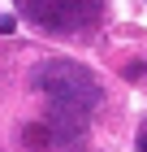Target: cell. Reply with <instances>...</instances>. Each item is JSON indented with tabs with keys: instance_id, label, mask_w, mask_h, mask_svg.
<instances>
[{
	"instance_id": "cell-1",
	"label": "cell",
	"mask_w": 147,
	"mask_h": 152,
	"mask_svg": "<svg viewBox=\"0 0 147 152\" xmlns=\"http://www.w3.org/2000/svg\"><path fill=\"white\" fill-rule=\"evenodd\" d=\"M30 83L52 100L56 113H74V117H87L91 109H100V100H104L100 78H95L87 65L65 61V57H52V61H43V65H35Z\"/></svg>"
},
{
	"instance_id": "cell-2",
	"label": "cell",
	"mask_w": 147,
	"mask_h": 152,
	"mask_svg": "<svg viewBox=\"0 0 147 152\" xmlns=\"http://www.w3.org/2000/svg\"><path fill=\"white\" fill-rule=\"evenodd\" d=\"M100 4L104 0H22L26 18L48 35H74V31L95 26Z\"/></svg>"
},
{
	"instance_id": "cell-3",
	"label": "cell",
	"mask_w": 147,
	"mask_h": 152,
	"mask_svg": "<svg viewBox=\"0 0 147 152\" xmlns=\"http://www.w3.org/2000/svg\"><path fill=\"white\" fill-rule=\"evenodd\" d=\"M22 139L30 152H74L82 143V117L52 113V117H39V122H26Z\"/></svg>"
},
{
	"instance_id": "cell-4",
	"label": "cell",
	"mask_w": 147,
	"mask_h": 152,
	"mask_svg": "<svg viewBox=\"0 0 147 152\" xmlns=\"http://www.w3.org/2000/svg\"><path fill=\"white\" fill-rule=\"evenodd\" d=\"M134 152H147V122H143V130H138V143H134Z\"/></svg>"
},
{
	"instance_id": "cell-5",
	"label": "cell",
	"mask_w": 147,
	"mask_h": 152,
	"mask_svg": "<svg viewBox=\"0 0 147 152\" xmlns=\"http://www.w3.org/2000/svg\"><path fill=\"white\" fill-rule=\"evenodd\" d=\"M13 26H17V18H0V35H4V31H13Z\"/></svg>"
}]
</instances>
